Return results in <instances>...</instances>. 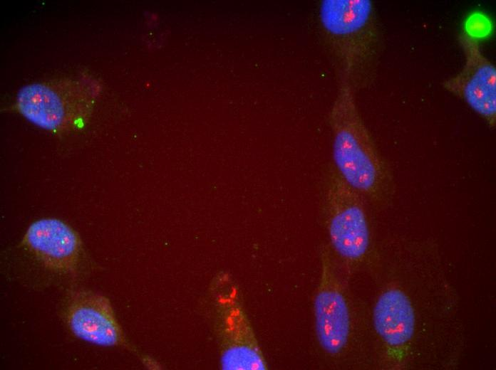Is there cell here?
<instances>
[{
    "instance_id": "277c9868",
    "label": "cell",
    "mask_w": 496,
    "mask_h": 370,
    "mask_svg": "<svg viewBox=\"0 0 496 370\" xmlns=\"http://www.w3.org/2000/svg\"><path fill=\"white\" fill-rule=\"evenodd\" d=\"M327 121L333 136V166L336 171L373 207L388 208L396 190L393 173L366 127L348 86L339 84Z\"/></svg>"
},
{
    "instance_id": "3957f363",
    "label": "cell",
    "mask_w": 496,
    "mask_h": 370,
    "mask_svg": "<svg viewBox=\"0 0 496 370\" xmlns=\"http://www.w3.org/2000/svg\"><path fill=\"white\" fill-rule=\"evenodd\" d=\"M321 41L339 84L355 93L374 82L383 48V32L370 0H323L318 11Z\"/></svg>"
},
{
    "instance_id": "7a4b0ae2",
    "label": "cell",
    "mask_w": 496,
    "mask_h": 370,
    "mask_svg": "<svg viewBox=\"0 0 496 370\" xmlns=\"http://www.w3.org/2000/svg\"><path fill=\"white\" fill-rule=\"evenodd\" d=\"M319 261L313 302L319 347L336 367H374L369 309L350 290L328 244L321 245Z\"/></svg>"
},
{
    "instance_id": "9c48e42d",
    "label": "cell",
    "mask_w": 496,
    "mask_h": 370,
    "mask_svg": "<svg viewBox=\"0 0 496 370\" xmlns=\"http://www.w3.org/2000/svg\"><path fill=\"white\" fill-rule=\"evenodd\" d=\"M61 315L76 337L105 347H123L136 352L127 341L111 302L88 290H69L63 299Z\"/></svg>"
},
{
    "instance_id": "8fae6325",
    "label": "cell",
    "mask_w": 496,
    "mask_h": 370,
    "mask_svg": "<svg viewBox=\"0 0 496 370\" xmlns=\"http://www.w3.org/2000/svg\"><path fill=\"white\" fill-rule=\"evenodd\" d=\"M492 26L488 18L481 13H473L466 19L463 32L479 41L492 33Z\"/></svg>"
},
{
    "instance_id": "6da1fadb",
    "label": "cell",
    "mask_w": 496,
    "mask_h": 370,
    "mask_svg": "<svg viewBox=\"0 0 496 370\" xmlns=\"http://www.w3.org/2000/svg\"><path fill=\"white\" fill-rule=\"evenodd\" d=\"M376 283L369 309L374 367L452 370L466 348L460 297L430 239L377 245L367 269Z\"/></svg>"
},
{
    "instance_id": "ba28073f",
    "label": "cell",
    "mask_w": 496,
    "mask_h": 370,
    "mask_svg": "<svg viewBox=\"0 0 496 370\" xmlns=\"http://www.w3.org/2000/svg\"><path fill=\"white\" fill-rule=\"evenodd\" d=\"M98 92V85L86 79L35 83L19 90L12 109L36 126L60 134L86 125Z\"/></svg>"
},
{
    "instance_id": "52a82bcc",
    "label": "cell",
    "mask_w": 496,
    "mask_h": 370,
    "mask_svg": "<svg viewBox=\"0 0 496 370\" xmlns=\"http://www.w3.org/2000/svg\"><path fill=\"white\" fill-rule=\"evenodd\" d=\"M206 305L219 347L221 369H268L240 288L229 273L222 271L214 276Z\"/></svg>"
},
{
    "instance_id": "30bf717a",
    "label": "cell",
    "mask_w": 496,
    "mask_h": 370,
    "mask_svg": "<svg viewBox=\"0 0 496 370\" xmlns=\"http://www.w3.org/2000/svg\"><path fill=\"white\" fill-rule=\"evenodd\" d=\"M465 55L462 69L443 87L464 100L490 128L496 124V68L482 53L479 41L463 31L458 37Z\"/></svg>"
},
{
    "instance_id": "5b68a950",
    "label": "cell",
    "mask_w": 496,
    "mask_h": 370,
    "mask_svg": "<svg viewBox=\"0 0 496 370\" xmlns=\"http://www.w3.org/2000/svg\"><path fill=\"white\" fill-rule=\"evenodd\" d=\"M321 214L329 248L347 276L367 270L373 261V241L364 198L340 176L333 164L326 169L321 186Z\"/></svg>"
},
{
    "instance_id": "8992f818",
    "label": "cell",
    "mask_w": 496,
    "mask_h": 370,
    "mask_svg": "<svg viewBox=\"0 0 496 370\" xmlns=\"http://www.w3.org/2000/svg\"><path fill=\"white\" fill-rule=\"evenodd\" d=\"M16 248L31 260V267L16 278L33 288L69 285L83 278L88 270L80 236L60 219L33 222Z\"/></svg>"
}]
</instances>
